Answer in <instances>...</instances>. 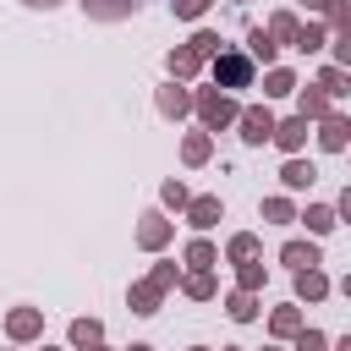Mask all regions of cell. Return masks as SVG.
Instances as JSON below:
<instances>
[{"instance_id":"8","label":"cell","mask_w":351,"mask_h":351,"mask_svg":"<svg viewBox=\"0 0 351 351\" xmlns=\"http://www.w3.org/2000/svg\"><path fill=\"white\" fill-rule=\"evenodd\" d=\"M154 110H159L165 121H186V115H192V88H186V82H165V88L154 93Z\"/></svg>"},{"instance_id":"43","label":"cell","mask_w":351,"mask_h":351,"mask_svg":"<svg viewBox=\"0 0 351 351\" xmlns=\"http://www.w3.org/2000/svg\"><path fill=\"white\" fill-rule=\"evenodd\" d=\"M263 351H285V346H263Z\"/></svg>"},{"instance_id":"20","label":"cell","mask_w":351,"mask_h":351,"mask_svg":"<svg viewBox=\"0 0 351 351\" xmlns=\"http://www.w3.org/2000/svg\"><path fill=\"white\" fill-rule=\"evenodd\" d=\"M302 324H307L302 302H285V307H274V313H269V335H274V340H291Z\"/></svg>"},{"instance_id":"39","label":"cell","mask_w":351,"mask_h":351,"mask_svg":"<svg viewBox=\"0 0 351 351\" xmlns=\"http://www.w3.org/2000/svg\"><path fill=\"white\" fill-rule=\"evenodd\" d=\"M335 351H351V335H340V340H335Z\"/></svg>"},{"instance_id":"3","label":"cell","mask_w":351,"mask_h":351,"mask_svg":"<svg viewBox=\"0 0 351 351\" xmlns=\"http://www.w3.org/2000/svg\"><path fill=\"white\" fill-rule=\"evenodd\" d=\"M236 132H241V143H247V148H263V143L274 137V110H269V104H241Z\"/></svg>"},{"instance_id":"34","label":"cell","mask_w":351,"mask_h":351,"mask_svg":"<svg viewBox=\"0 0 351 351\" xmlns=\"http://www.w3.org/2000/svg\"><path fill=\"white\" fill-rule=\"evenodd\" d=\"M324 27L329 33H351V0H329L324 5Z\"/></svg>"},{"instance_id":"13","label":"cell","mask_w":351,"mask_h":351,"mask_svg":"<svg viewBox=\"0 0 351 351\" xmlns=\"http://www.w3.org/2000/svg\"><path fill=\"white\" fill-rule=\"evenodd\" d=\"M329 291H335V280L324 274V269H296V302H329Z\"/></svg>"},{"instance_id":"45","label":"cell","mask_w":351,"mask_h":351,"mask_svg":"<svg viewBox=\"0 0 351 351\" xmlns=\"http://www.w3.org/2000/svg\"><path fill=\"white\" fill-rule=\"evenodd\" d=\"M230 5H247V0H230Z\"/></svg>"},{"instance_id":"33","label":"cell","mask_w":351,"mask_h":351,"mask_svg":"<svg viewBox=\"0 0 351 351\" xmlns=\"http://www.w3.org/2000/svg\"><path fill=\"white\" fill-rule=\"evenodd\" d=\"M159 203H165V208H176V214H181V208H186V203H192V192H186V181H181V176H170V181H165V186H159Z\"/></svg>"},{"instance_id":"30","label":"cell","mask_w":351,"mask_h":351,"mask_svg":"<svg viewBox=\"0 0 351 351\" xmlns=\"http://www.w3.org/2000/svg\"><path fill=\"white\" fill-rule=\"evenodd\" d=\"M263 225H296V203L285 197V192H274V197H263Z\"/></svg>"},{"instance_id":"14","label":"cell","mask_w":351,"mask_h":351,"mask_svg":"<svg viewBox=\"0 0 351 351\" xmlns=\"http://www.w3.org/2000/svg\"><path fill=\"white\" fill-rule=\"evenodd\" d=\"M181 263H186V274H203V269L219 263V247H214L208 236H192V241L181 247Z\"/></svg>"},{"instance_id":"12","label":"cell","mask_w":351,"mask_h":351,"mask_svg":"<svg viewBox=\"0 0 351 351\" xmlns=\"http://www.w3.org/2000/svg\"><path fill=\"white\" fill-rule=\"evenodd\" d=\"M313 181H318V165H313V159H302V154H291V159L280 165V186H285V192H307Z\"/></svg>"},{"instance_id":"32","label":"cell","mask_w":351,"mask_h":351,"mask_svg":"<svg viewBox=\"0 0 351 351\" xmlns=\"http://www.w3.org/2000/svg\"><path fill=\"white\" fill-rule=\"evenodd\" d=\"M176 280H181V263H176V258H159V263H154V269H148V285H159V291H165V296H170V291H176Z\"/></svg>"},{"instance_id":"7","label":"cell","mask_w":351,"mask_h":351,"mask_svg":"<svg viewBox=\"0 0 351 351\" xmlns=\"http://www.w3.org/2000/svg\"><path fill=\"white\" fill-rule=\"evenodd\" d=\"M181 214H186V225L203 236V230H214V225L225 219V203H219V192H197V197H192Z\"/></svg>"},{"instance_id":"29","label":"cell","mask_w":351,"mask_h":351,"mask_svg":"<svg viewBox=\"0 0 351 351\" xmlns=\"http://www.w3.org/2000/svg\"><path fill=\"white\" fill-rule=\"evenodd\" d=\"M225 318L230 324H252L258 318V296L252 291H225Z\"/></svg>"},{"instance_id":"16","label":"cell","mask_w":351,"mask_h":351,"mask_svg":"<svg viewBox=\"0 0 351 351\" xmlns=\"http://www.w3.org/2000/svg\"><path fill=\"white\" fill-rule=\"evenodd\" d=\"M313 88H318L329 104H340V99L351 93V71H346V66H318V82H313Z\"/></svg>"},{"instance_id":"5","label":"cell","mask_w":351,"mask_h":351,"mask_svg":"<svg viewBox=\"0 0 351 351\" xmlns=\"http://www.w3.org/2000/svg\"><path fill=\"white\" fill-rule=\"evenodd\" d=\"M44 335V307H11L5 313V340L11 346H33Z\"/></svg>"},{"instance_id":"38","label":"cell","mask_w":351,"mask_h":351,"mask_svg":"<svg viewBox=\"0 0 351 351\" xmlns=\"http://www.w3.org/2000/svg\"><path fill=\"white\" fill-rule=\"evenodd\" d=\"M27 5H33V11H55L60 0H27Z\"/></svg>"},{"instance_id":"22","label":"cell","mask_w":351,"mask_h":351,"mask_svg":"<svg viewBox=\"0 0 351 351\" xmlns=\"http://www.w3.org/2000/svg\"><path fill=\"white\" fill-rule=\"evenodd\" d=\"M296 88H302V77H296L291 66H269V71H263V99H291Z\"/></svg>"},{"instance_id":"36","label":"cell","mask_w":351,"mask_h":351,"mask_svg":"<svg viewBox=\"0 0 351 351\" xmlns=\"http://www.w3.org/2000/svg\"><path fill=\"white\" fill-rule=\"evenodd\" d=\"M186 44H192V49H197V55H203V66H208V55H214V49H219V44H225V38H219V33H214V27H197V33H192V38H186Z\"/></svg>"},{"instance_id":"40","label":"cell","mask_w":351,"mask_h":351,"mask_svg":"<svg viewBox=\"0 0 351 351\" xmlns=\"http://www.w3.org/2000/svg\"><path fill=\"white\" fill-rule=\"evenodd\" d=\"M302 5H307V11H324V5H329V0H302Z\"/></svg>"},{"instance_id":"19","label":"cell","mask_w":351,"mask_h":351,"mask_svg":"<svg viewBox=\"0 0 351 351\" xmlns=\"http://www.w3.org/2000/svg\"><path fill=\"white\" fill-rule=\"evenodd\" d=\"M176 291H181L186 302H214V296H219V280H214V269H203V274H181Z\"/></svg>"},{"instance_id":"37","label":"cell","mask_w":351,"mask_h":351,"mask_svg":"<svg viewBox=\"0 0 351 351\" xmlns=\"http://www.w3.org/2000/svg\"><path fill=\"white\" fill-rule=\"evenodd\" d=\"M208 5H214V0H170V11H176L181 22H203V16H208Z\"/></svg>"},{"instance_id":"35","label":"cell","mask_w":351,"mask_h":351,"mask_svg":"<svg viewBox=\"0 0 351 351\" xmlns=\"http://www.w3.org/2000/svg\"><path fill=\"white\" fill-rule=\"evenodd\" d=\"M291 351H329V335L313 329V324H302V329L291 335Z\"/></svg>"},{"instance_id":"23","label":"cell","mask_w":351,"mask_h":351,"mask_svg":"<svg viewBox=\"0 0 351 351\" xmlns=\"http://www.w3.org/2000/svg\"><path fill=\"white\" fill-rule=\"evenodd\" d=\"M66 340H71V351L104 346V324H99V318H71V324H66Z\"/></svg>"},{"instance_id":"15","label":"cell","mask_w":351,"mask_h":351,"mask_svg":"<svg viewBox=\"0 0 351 351\" xmlns=\"http://www.w3.org/2000/svg\"><path fill=\"white\" fill-rule=\"evenodd\" d=\"M126 307H132L137 318H154V313L165 307V291H159V285H148V280H132V291H126Z\"/></svg>"},{"instance_id":"46","label":"cell","mask_w":351,"mask_h":351,"mask_svg":"<svg viewBox=\"0 0 351 351\" xmlns=\"http://www.w3.org/2000/svg\"><path fill=\"white\" fill-rule=\"evenodd\" d=\"M192 351H208V346H192Z\"/></svg>"},{"instance_id":"24","label":"cell","mask_w":351,"mask_h":351,"mask_svg":"<svg viewBox=\"0 0 351 351\" xmlns=\"http://www.w3.org/2000/svg\"><path fill=\"white\" fill-rule=\"evenodd\" d=\"M137 5H143V0H82V11H88L93 22H126Z\"/></svg>"},{"instance_id":"18","label":"cell","mask_w":351,"mask_h":351,"mask_svg":"<svg viewBox=\"0 0 351 351\" xmlns=\"http://www.w3.org/2000/svg\"><path fill=\"white\" fill-rule=\"evenodd\" d=\"M280 263L296 274V269H318L324 252H318V241H285V247H280Z\"/></svg>"},{"instance_id":"28","label":"cell","mask_w":351,"mask_h":351,"mask_svg":"<svg viewBox=\"0 0 351 351\" xmlns=\"http://www.w3.org/2000/svg\"><path fill=\"white\" fill-rule=\"evenodd\" d=\"M296 219H302V225H307V230H313V236H329V230H335V225H340V219H335V208H329V203H307V208H296Z\"/></svg>"},{"instance_id":"9","label":"cell","mask_w":351,"mask_h":351,"mask_svg":"<svg viewBox=\"0 0 351 351\" xmlns=\"http://www.w3.org/2000/svg\"><path fill=\"white\" fill-rule=\"evenodd\" d=\"M241 55H247L252 66H263V71H269V66H280V44H274L263 27H247V44H241Z\"/></svg>"},{"instance_id":"1","label":"cell","mask_w":351,"mask_h":351,"mask_svg":"<svg viewBox=\"0 0 351 351\" xmlns=\"http://www.w3.org/2000/svg\"><path fill=\"white\" fill-rule=\"evenodd\" d=\"M208 77H214L219 93H236V88H252V82H258V66L241 55V44H219V49L208 55Z\"/></svg>"},{"instance_id":"2","label":"cell","mask_w":351,"mask_h":351,"mask_svg":"<svg viewBox=\"0 0 351 351\" xmlns=\"http://www.w3.org/2000/svg\"><path fill=\"white\" fill-rule=\"evenodd\" d=\"M192 115H197V132H225V126H236V115H241V104H236V93H219V88H192Z\"/></svg>"},{"instance_id":"44","label":"cell","mask_w":351,"mask_h":351,"mask_svg":"<svg viewBox=\"0 0 351 351\" xmlns=\"http://www.w3.org/2000/svg\"><path fill=\"white\" fill-rule=\"evenodd\" d=\"M88 351H110V346H88Z\"/></svg>"},{"instance_id":"21","label":"cell","mask_w":351,"mask_h":351,"mask_svg":"<svg viewBox=\"0 0 351 351\" xmlns=\"http://www.w3.org/2000/svg\"><path fill=\"white\" fill-rule=\"evenodd\" d=\"M263 33H269L280 49H291V44H296V33H302V16H296V11H274V16L263 22Z\"/></svg>"},{"instance_id":"10","label":"cell","mask_w":351,"mask_h":351,"mask_svg":"<svg viewBox=\"0 0 351 351\" xmlns=\"http://www.w3.org/2000/svg\"><path fill=\"white\" fill-rule=\"evenodd\" d=\"M165 71H170V82H192V77L203 71V55H197L192 44H176V49L165 55Z\"/></svg>"},{"instance_id":"26","label":"cell","mask_w":351,"mask_h":351,"mask_svg":"<svg viewBox=\"0 0 351 351\" xmlns=\"http://www.w3.org/2000/svg\"><path fill=\"white\" fill-rule=\"evenodd\" d=\"M252 258H263V241H258L252 230H236V236L225 241V263H252Z\"/></svg>"},{"instance_id":"31","label":"cell","mask_w":351,"mask_h":351,"mask_svg":"<svg viewBox=\"0 0 351 351\" xmlns=\"http://www.w3.org/2000/svg\"><path fill=\"white\" fill-rule=\"evenodd\" d=\"M263 285H269V263H263V258H252V263H236V291H252V296H258Z\"/></svg>"},{"instance_id":"6","label":"cell","mask_w":351,"mask_h":351,"mask_svg":"<svg viewBox=\"0 0 351 351\" xmlns=\"http://www.w3.org/2000/svg\"><path fill=\"white\" fill-rule=\"evenodd\" d=\"M318 126V148L324 154H346V143H351V115L346 110H329L324 121H313Z\"/></svg>"},{"instance_id":"27","label":"cell","mask_w":351,"mask_h":351,"mask_svg":"<svg viewBox=\"0 0 351 351\" xmlns=\"http://www.w3.org/2000/svg\"><path fill=\"white\" fill-rule=\"evenodd\" d=\"M291 49H302V55H318V49H329V27L318 22V16H307L302 22V33H296V44Z\"/></svg>"},{"instance_id":"42","label":"cell","mask_w":351,"mask_h":351,"mask_svg":"<svg viewBox=\"0 0 351 351\" xmlns=\"http://www.w3.org/2000/svg\"><path fill=\"white\" fill-rule=\"evenodd\" d=\"M219 351H241V346H219Z\"/></svg>"},{"instance_id":"47","label":"cell","mask_w":351,"mask_h":351,"mask_svg":"<svg viewBox=\"0 0 351 351\" xmlns=\"http://www.w3.org/2000/svg\"><path fill=\"white\" fill-rule=\"evenodd\" d=\"M44 351H55V346H44Z\"/></svg>"},{"instance_id":"41","label":"cell","mask_w":351,"mask_h":351,"mask_svg":"<svg viewBox=\"0 0 351 351\" xmlns=\"http://www.w3.org/2000/svg\"><path fill=\"white\" fill-rule=\"evenodd\" d=\"M126 351H154V346H143V340H137V346H126Z\"/></svg>"},{"instance_id":"25","label":"cell","mask_w":351,"mask_h":351,"mask_svg":"<svg viewBox=\"0 0 351 351\" xmlns=\"http://www.w3.org/2000/svg\"><path fill=\"white\" fill-rule=\"evenodd\" d=\"M291 99H296V115H302V121H324V115L335 110V104H329V99H324V93L313 88V82H307V88H296Z\"/></svg>"},{"instance_id":"11","label":"cell","mask_w":351,"mask_h":351,"mask_svg":"<svg viewBox=\"0 0 351 351\" xmlns=\"http://www.w3.org/2000/svg\"><path fill=\"white\" fill-rule=\"evenodd\" d=\"M269 143H274L285 159H291V154H302V148H307V121H302V115H291V121H274V137H269Z\"/></svg>"},{"instance_id":"17","label":"cell","mask_w":351,"mask_h":351,"mask_svg":"<svg viewBox=\"0 0 351 351\" xmlns=\"http://www.w3.org/2000/svg\"><path fill=\"white\" fill-rule=\"evenodd\" d=\"M208 159H214V137H208V132H186V137H181V165H186V170H203Z\"/></svg>"},{"instance_id":"4","label":"cell","mask_w":351,"mask_h":351,"mask_svg":"<svg viewBox=\"0 0 351 351\" xmlns=\"http://www.w3.org/2000/svg\"><path fill=\"white\" fill-rule=\"evenodd\" d=\"M170 241H176V219H165V208H148L137 219V247L143 252H165Z\"/></svg>"}]
</instances>
